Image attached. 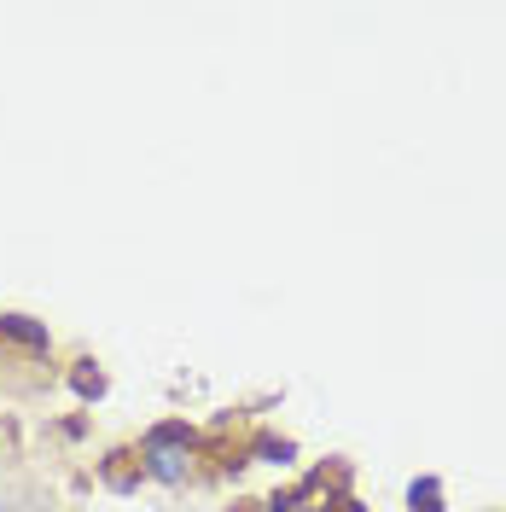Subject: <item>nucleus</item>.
Instances as JSON below:
<instances>
[{"mask_svg": "<svg viewBox=\"0 0 506 512\" xmlns=\"http://www.w3.org/2000/svg\"><path fill=\"white\" fill-rule=\"evenodd\" d=\"M12 512H18V507H12Z\"/></svg>", "mask_w": 506, "mask_h": 512, "instance_id": "nucleus-9", "label": "nucleus"}, {"mask_svg": "<svg viewBox=\"0 0 506 512\" xmlns=\"http://www.w3.org/2000/svg\"><path fill=\"white\" fill-rule=\"evenodd\" d=\"M0 338H12V344H24V350H47V326L30 315H0Z\"/></svg>", "mask_w": 506, "mask_h": 512, "instance_id": "nucleus-2", "label": "nucleus"}, {"mask_svg": "<svg viewBox=\"0 0 506 512\" xmlns=\"http://www.w3.org/2000/svg\"><path fill=\"white\" fill-rule=\"evenodd\" d=\"M256 454L274 460V466H285V460H297V443H285V437H256Z\"/></svg>", "mask_w": 506, "mask_h": 512, "instance_id": "nucleus-6", "label": "nucleus"}, {"mask_svg": "<svg viewBox=\"0 0 506 512\" xmlns=\"http://www.w3.org/2000/svg\"><path fill=\"white\" fill-rule=\"evenodd\" d=\"M320 512H367V507H361V501H349V495H338V501H326Z\"/></svg>", "mask_w": 506, "mask_h": 512, "instance_id": "nucleus-8", "label": "nucleus"}, {"mask_svg": "<svg viewBox=\"0 0 506 512\" xmlns=\"http://www.w3.org/2000/svg\"><path fill=\"white\" fill-rule=\"evenodd\" d=\"M187 454H192V431L181 425V419H169V425H152V431H146L140 466H146L158 483H181L187 478Z\"/></svg>", "mask_w": 506, "mask_h": 512, "instance_id": "nucleus-1", "label": "nucleus"}, {"mask_svg": "<svg viewBox=\"0 0 506 512\" xmlns=\"http://www.w3.org/2000/svg\"><path fill=\"white\" fill-rule=\"evenodd\" d=\"M303 501H309V489H285V495H274V501H268V512H297Z\"/></svg>", "mask_w": 506, "mask_h": 512, "instance_id": "nucleus-7", "label": "nucleus"}, {"mask_svg": "<svg viewBox=\"0 0 506 512\" xmlns=\"http://www.w3.org/2000/svg\"><path fill=\"white\" fill-rule=\"evenodd\" d=\"M99 472H105V483H111V489H134V483H140V472H146V466H140L134 454H111V460H105Z\"/></svg>", "mask_w": 506, "mask_h": 512, "instance_id": "nucleus-3", "label": "nucleus"}, {"mask_svg": "<svg viewBox=\"0 0 506 512\" xmlns=\"http://www.w3.org/2000/svg\"><path fill=\"white\" fill-rule=\"evenodd\" d=\"M70 384H76L82 402H99V396H105V373H99L94 361H76V367H70Z\"/></svg>", "mask_w": 506, "mask_h": 512, "instance_id": "nucleus-5", "label": "nucleus"}, {"mask_svg": "<svg viewBox=\"0 0 506 512\" xmlns=\"http://www.w3.org/2000/svg\"><path fill=\"white\" fill-rule=\"evenodd\" d=\"M408 507L413 512H448L443 507V483H437V478H413L408 483Z\"/></svg>", "mask_w": 506, "mask_h": 512, "instance_id": "nucleus-4", "label": "nucleus"}]
</instances>
